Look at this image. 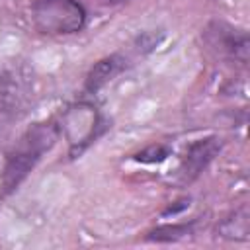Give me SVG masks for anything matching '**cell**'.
Segmentation results:
<instances>
[{
    "instance_id": "10",
    "label": "cell",
    "mask_w": 250,
    "mask_h": 250,
    "mask_svg": "<svg viewBox=\"0 0 250 250\" xmlns=\"http://www.w3.org/2000/svg\"><path fill=\"white\" fill-rule=\"evenodd\" d=\"M168 156H170V148L168 146H164V145H150V146L143 148L141 152H137L135 160L143 162V164H158V162H164Z\"/></svg>"
},
{
    "instance_id": "6",
    "label": "cell",
    "mask_w": 250,
    "mask_h": 250,
    "mask_svg": "<svg viewBox=\"0 0 250 250\" xmlns=\"http://www.w3.org/2000/svg\"><path fill=\"white\" fill-rule=\"evenodd\" d=\"M221 139L217 137H205V139H197L193 141L182 162H180V168H178V178L182 184H189L193 182L195 178H199V174L211 164V160L219 154L221 150Z\"/></svg>"
},
{
    "instance_id": "2",
    "label": "cell",
    "mask_w": 250,
    "mask_h": 250,
    "mask_svg": "<svg viewBox=\"0 0 250 250\" xmlns=\"http://www.w3.org/2000/svg\"><path fill=\"white\" fill-rule=\"evenodd\" d=\"M33 100V78L21 64L0 68V131L20 121Z\"/></svg>"
},
{
    "instance_id": "3",
    "label": "cell",
    "mask_w": 250,
    "mask_h": 250,
    "mask_svg": "<svg viewBox=\"0 0 250 250\" xmlns=\"http://www.w3.org/2000/svg\"><path fill=\"white\" fill-rule=\"evenodd\" d=\"M31 20L45 35H70L86 25V8L78 0H33Z\"/></svg>"
},
{
    "instance_id": "9",
    "label": "cell",
    "mask_w": 250,
    "mask_h": 250,
    "mask_svg": "<svg viewBox=\"0 0 250 250\" xmlns=\"http://www.w3.org/2000/svg\"><path fill=\"white\" fill-rule=\"evenodd\" d=\"M191 234V223L189 225H164L158 227L154 230L148 232V240H156V242H170V240H178Z\"/></svg>"
},
{
    "instance_id": "7",
    "label": "cell",
    "mask_w": 250,
    "mask_h": 250,
    "mask_svg": "<svg viewBox=\"0 0 250 250\" xmlns=\"http://www.w3.org/2000/svg\"><path fill=\"white\" fill-rule=\"evenodd\" d=\"M123 68H125V59L119 57V55H111V57H105V59L98 61V62L90 68V72H88V76H86V82H84L86 92L96 94V92L102 90L113 76H117Z\"/></svg>"
},
{
    "instance_id": "5",
    "label": "cell",
    "mask_w": 250,
    "mask_h": 250,
    "mask_svg": "<svg viewBox=\"0 0 250 250\" xmlns=\"http://www.w3.org/2000/svg\"><path fill=\"white\" fill-rule=\"evenodd\" d=\"M102 125V117L90 104H78L70 107L61 123V133H66L70 143V152H80L88 143L98 137V129Z\"/></svg>"
},
{
    "instance_id": "1",
    "label": "cell",
    "mask_w": 250,
    "mask_h": 250,
    "mask_svg": "<svg viewBox=\"0 0 250 250\" xmlns=\"http://www.w3.org/2000/svg\"><path fill=\"white\" fill-rule=\"evenodd\" d=\"M61 137V125L55 121H43L29 127L16 145L8 150L4 168L0 174V197L14 193L20 184L33 172L43 154H47Z\"/></svg>"
},
{
    "instance_id": "8",
    "label": "cell",
    "mask_w": 250,
    "mask_h": 250,
    "mask_svg": "<svg viewBox=\"0 0 250 250\" xmlns=\"http://www.w3.org/2000/svg\"><path fill=\"white\" fill-rule=\"evenodd\" d=\"M217 234L221 238H227V240H248V236H250L248 211L244 207L232 211L229 217H225L217 225Z\"/></svg>"
},
{
    "instance_id": "4",
    "label": "cell",
    "mask_w": 250,
    "mask_h": 250,
    "mask_svg": "<svg viewBox=\"0 0 250 250\" xmlns=\"http://www.w3.org/2000/svg\"><path fill=\"white\" fill-rule=\"evenodd\" d=\"M203 37L207 45L221 57L240 64L248 62L250 43H248V33L244 29H238L225 21H211L203 29Z\"/></svg>"
}]
</instances>
